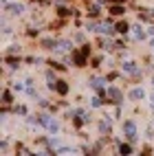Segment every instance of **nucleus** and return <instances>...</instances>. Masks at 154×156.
<instances>
[{
	"instance_id": "1",
	"label": "nucleus",
	"mask_w": 154,
	"mask_h": 156,
	"mask_svg": "<svg viewBox=\"0 0 154 156\" xmlns=\"http://www.w3.org/2000/svg\"><path fill=\"white\" fill-rule=\"evenodd\" d=\"M130 97H132V99H141V97H143V90H141V88H139V90H132Z\"/></svg>"
},
{
	"instance_id": "2",
	"label": "nucleus",
	"mask_w": 154,
	"mask_h": 156,
	"mask_svg": "<svg viewBox=\"0 0 154 156\" xmlns=\"http://www.w3.org/2000/svg\"><path fill=\"white\" fill-rule=\"evenodd\" d=\"M11 11H13V13L18 15V13H20V11H22V7H20V5H13V7H11Z\"/></svg>"
},
{
	"instance_id": "3",
	"label": "nucleus",
	"mask_w": 154,
	"mask_h": 156,
	"mask_svg": "<svg viewBox=\"0 0 154 156\" xmlns=\"http://www.w3.org/2000/svg\"><path fill=\"white\" fill-rule=\"evenodd\" d=\"M125 29H128V24H123V22H121V24H119V26H117V31H121V33H123V31H125Z\"/></svg>"
}]
</instances>
